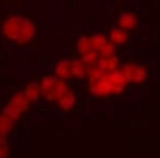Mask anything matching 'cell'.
<instances>
[{
  "mask_svg": "<svg viewBox=\"0 0 160 158\" xmlns=\"http://www.w3.org/2000/svg\"><path fill=\"white\" fill-rule=\"evenodd\" d=\"M78 50L80 54H82V56L86 55V54L89 53V51L93 50L91 38H87V37H83V38H80L79 42H78Z\"/></svg>",
  "mask_w": 160,
  "mask_h": 158,
  "instance_id": "15",
  "label": "cell"
},
{
  "mask_svg": "<svg viewBox=\"0 0 160 158\" xmlns=\"http://www.w3.org/2000/svg\"><path fill=\"white\" fill-rule=\"evenodd\" d=\"M41 92H42L41 85L35 84V82H33V84H28V87L26 88L25 95H26V97L28 98V100L31 102V100L38 99V96L41 95Z\"/></svg>",
  "mask_w": 160,
  "mask_h": 158,
  "instance_id": "8",
  "label": "cell"
},
{
  "mask_svg": "<svg viewBox=\"0 0 160 158\" xmlns=\"http://www.w3.org/2000/svg\"><path fill=\"white\" fill-rule=\"evenodd\" d=\"M146 77V71L144 67L142 66H137L136 69V72H135V75H133V78H132V81H136V82H141L145 79Z\"/></svg>",
  "mask_w": 160,
  "mask_h": 158,
  "instance_id": "22",
  "label": "cell"
},
{
  "mask_svg": "<svg viewBox=\"0 0 160 158\" xmlns=\"http://www.w3.org/2000/svg\"><path fill=\"white\" fill-rule=\"evenodd\" d=\"M107 79L112 84V85H117V87H125L127 84V80L123 76L122 72H112V73H107Z\"/></svg>",
  "mask_w": 160,
  "mask_h": 158,
  "instance_id": "9",
  "label": "cell"
},
{
  "mask_svg": "<svg viewBox=\"0 0 160 158\" xmlns=\"http://www.w3.org/2000/svg\"><path fill=\"white\" fill-rule=\"evenodd\" d=\"M114 45L111 43H107L106 45L100 49V54H102V57L104 58H111L113 57V54H114Z\"/></svg>",
  "mask_w": 160,
  "mask_h": 158,
  "instance_id": "21",
  "label": "cell"
},
{
  "mask_svg": "<svg viewBox=\"0 0 160 158\" xmlns=\"http://www.w3.org/2000/svg\"><path fill=\"white\" fill-rule=\"evenodd\" d=\"M8 154H9V150H8L7 145L0 146V158H7Z\"/></svg>",
  "mask_w": 160,
  "mask_h": 158,
  "instance_id": "24",
  "label": "cell"
},
{
  "mask_svg": "<svg viewBox=\"0 0 160 158\" xmlns=\"http://www.w3.org/2000/svg\"><path fill=\"white\" fill-rule=\"evenodd\" d=\"M111 40H112L113 43H117V44H122L127 40V34L124 32L123 30L120 29H114L112 30L111 32Z\"/></svg>",
  "mask_w": 160,
  "mask_h": 158,
  "instance_id": "19",
  "label": "cell"
},
{
  "mask_svg": "<svg viewBox=\"0 0 160 158\" xmlns=\"http://www.w3.org/2000/svg\"><path fill=\"white\" fill-rule=\"evenodd\" d=\"M24 18L19 16H12L4 23L3 25V32L9 38L12 40H18L20 30L22 27Z\"/></svg>",
  "mask_w": 160,
  "mask_h": 158,
  "instance_id": "1",
  "label": "cell"
},
{
  "mask_svg": "<svg viewBox=\"0 0 160 158\" xmlns=\"http://www.w3.org/2000/svg\"><path fill=\"white\" fill-rule=\"evenodd\" d=\"M136 69H137V65H133V64H127V65H125L123 67V69L121 72H122L123 76L125 77L127 81H132Z\"/></svg>",
  "mask_w": 160,
  "mask_h": 158,
  "instance_id": "20",
  "label": "cell"
},
{
  "mask_svg": "<svg viewBox=\"0 0 160 158\" xmlns=\"http://www.w3.org/2000/svg\"><path fill=\"white\" fill-rule=\"evenodd\" d=\"M136 24H137L136 16L133 14H130V13H125L120 18L121 27L125 28V29H130V28L135 27Z\"/></svg>",
  "mask_w": 160,
  "mask_h": 158,
  "instance_id": "11",
  "label": "cell"
},
{
  "mask_svg": "<svg viewBox=\"0 0 160 158\" xmlns=\"http://www.w3.org/2000/svg\"><path fill=\"white\" fill-rule=\"evenodd\" d=\"M11 104L13 106L17 108L20 111H24L28 108V105H29V100L26 97L25 93H17L14 96L12 97Z\"/></svg>",
  "mask_w": 160,
  "mask_h": 158,
  "instance_id": "6",
  "label": "cell"
},
{
  "mask_svg": "<svg viewBox=\"0 0 160 158\" xmlns=\"http://www.w3.org/2000/svg\"><path fill=\"white\" fill-rule=\"evenodd\" d=\"M56 74L61 79H66L72 75V62L63 60L56 66Z\"/></svg>",
  "mask_w": 160,
  "mask_h": 158,
  "instance_id": "4",
  "label": "cell"
},
{
  "mask_svg": "<svg viewBox=\"0 0 160 158\" xmlns=\"http://www.w3.org/2000/svg\"><path fill=\"white\" fill-rule=\"evenodd\" d=\"M88 73V66L81 60H74L72 61V75L76 77L86 76Z\"/></svg>",
  "mask_w": 160,
  "mask_h": 158,
  "instance_id": "7",
  "label": "cell"
},
{
  "mask_svg": "<svg viewBox=\"0 0 160 158\" xmlns=\"http://www.w3.org/2000/svg\"><path fill=\"white\" fill-rule=\"evenodd\" d=\"M68 91L69 90H68V88L65 82H63L62 80H58V82H57V84L55 87V90H53L57 100L60 99V98L63 96V95H65Z\"/></svg>",
  "mask_w": 160,
  "mask_h": 158,
  "instance_id": "18",
  "label": "cell"
},
{
  "mask_svg": "<svg viewBox=\"0 0 160 158\" xmlns=\"http://www.w3.org/2000/svg\"><path fill=\"white\" fill-rule=\"evenodd\" d=\"M20 113H22V111L17 109L15 106H13L11 103H10L3 110V115H6L7 118H9L10 120H12L13 122L16 121L17 119L19 118Z\"/></svg>",
  "mask_w": 160,
  "mask_h": 158,
  "instance_id": "14",
  "label": "cell"
},
{
  "mask_svg": "<svg viewBox=\"0 0 160 158\" xmlns=\"http://www.w3.org/2000/svg\"><path fill=\"white\" fill-rule=\"evenodd\" d=\"M98 53L96 50H91L87 53L86 55L82 56V62L86 64L87 66H94L98 61Z\"/></svg>",
  "mask_w": 160,
  "mask_h": 158,
  "instance_id": "13",
  "label": "cell"
},
{
  "mask_svg": "<svg viewBox=\"0 0 160 158\" xmlns=\"http://www.w3.org/2000/svg\"><path fill=\"white\" fill-rule=\"evenodd\" d=\"M106 74H107L106 72L102 71V69H98V67H97L96 65L88 66V73H87V75L89 76L91 84H96V82L102 81V80L105 78Z\"/></svg>",
  "mask_w": 160,
  "mask_h": 158,
  "instance_id": "5",
  "label": "cell"
},
{
  "mask_svg": "<svg viewBox=\"0 0 160 158\" xmlns=\"http://www.w3.org/2000/svg\"><path fill=\"white\" fill-rule=\"evenodd\" d=\"M13 121L10 120L9 118H7L6 115H0V135L4 136L6 134L9 133L12 128Z\"/></svg>",
  "mask_w": 160,
  "mask_h": 158,
  "instance_id": "16",
  "label": "cell"
},
{
  "mask_svg": "<svg viewBox=\"0 0 160 158\" xmlns=\"http://www.w3.org/2000/svg\"><path fill=\"white\" fill-rule=\"evenodd\" d=\"M118 65V59L117 57H111L108 58V69H107V73H112V72L117 71V67Z\"/></svg>",
  "mask_w": 160,
  "mask_h": 158,
  "instance_id": "23",
  "label": "cell"
},
{
  "mask_svg": "<svg viewBox=\"0 0 160 158\" xmlns=\"http://www.w3.org/2000/svg\"><path fill=\"white\" fill-rule=\"evenodd\" d=\"M91 91L96 95H107L109 93H113V85L107 79V74L102 81L91 84Z\"/></svg>",
  "mask_w": 160,
  "mask_h": 158,
  "instance_id": "2",
  "label": "cell"
},
{
  "mask_svg": "<svg viewBox=\"0 0 160 158\" xmlns=\"http://www.w3.org/2000/svg\"><path fill=\"white\" fill-rule=\"evenodd\" d=\"M34 32H35L34 25H33L30 20L24 18V23H22V30H20V34H19V38H18V40H17V42L27 43L28 41H30L31 38H33Z\"/></svg>",
  "mask_w": 160,
  "mask_h": 158,
  "instance_id": "3",
  "label": "cell"
},
{
  "mask_svg": "<svg viewBox=\"0 0 160 158\" xmlns=\"http://www.w3.org/2000/svg\"><path fill=\"white\" fill-rule=\"evenodd\" d=\"M58 102H59V105H60L63 109H71L75 105L76 98H75V95L73 92L68 91L65 95H63Z\"/></svg>",
  "mask_w": 160,
  "mask_h": 158,
  "instance_id": "10",
  "label": "cell"
},
{
  "mask_svg": "<svg viewBox=\"0 0 160 158\" xmlns=\"http://www.w3.org/2000/svg\"><path fill=\"white\" fill-rule=\"evenodd\" d=\"M58 82L55 77H45L43 79L42 84H41V89H42L43 94H47V93H51L55 90V87Z\"/></svg>",
  "mask_w": 160,
  "mask_h": 158,
  "instance_id": "12",
  "label": "cell"
},
{
  "mask_svg": "<svg viewBox=\"0 0 160 158\" xmlns=\"http://www.w3.org/2000/svg\"><path fill=\"white\" fill-rule=\"evenodd\" d=\"M3 145H7V142L4 140V137L0 135V146H3Z\"/></svg>",
  "mask_w": 160,
  "mask_h": 158,
  "instance_id": "25",
  "label": "cell"
},
{
  "mask_svg": "<svg viewBox=\"0 0 160 158\" xmlns=\"http://www.w3.org/2000/svg\"><path fill=\"white\" fill-rule=\"evenodd\" d=\"M92 42V47L93 50H100L104 46L107 44V38H105V35L102 34H96L93 38H91Z\"/></svg>",
  "mask_w": 160,
  "mask_h": 158,
  "instance_id": "17",
  "label": "cell"
}]
</instances>
